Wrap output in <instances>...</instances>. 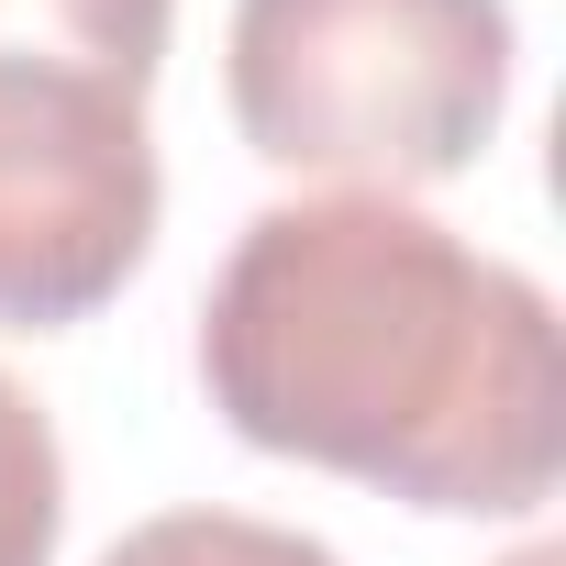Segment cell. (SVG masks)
I'll return each mask as SVG.
<instances>
[{"label":"cell","mask_w":566,"mask_h":566,"mask_svg":"<svg viewBox=\"0 0 566 566\" xmlns=\"http://www.w3.org/2000/svg\"><path fill=\"white\" fill-rule=\"evenodd\" d=\"M211 411L411 511H533L566 455L555 301L455 222L323 189L266 200L200 301Z\"/></svg>","instance_id":"1"},{"label":"cell","mask_w":566,"mask_h":566,"mask_svg":"<svg viewBox=\"0 0 566 566\" xmlns=\"http://www.w3.org/2000/svg\"><path fill=\"white\" fill-rule=\"evenodd\" d=\"M222 90L266 167L411 200L500 134L511 0H233Z\"/></svg>","instance_id":"2"},{"label":"cell","mask_w":566,"mask_h":566,"mask_svg":"<svg viewBox=\"0 0 566 566\" xmlns=\"http://www.w3.org/2000/svg\"><path fill=\"white\" fill-rule=\"evenodd\" d=\"M156 244L145 90L0 56V334L90 323Z\"/></svg>","instance_id":"3"},{"label":"cell","mask_w":566,"mask_h":566,"mask_svg":"<svg viewBox=\"0 0 566 566\" xmlns=\"http://www.w3.org/2000/svg\"><path fill=\"white\" fill-rule=\"evenodd\" d=\"M178 0H0V56L90 67L112 90H156Z\"/></svg>","instance_id":"4"},{"label":"cell","mask_w":566,"mask_h":566,"mask_svg":"<svg viewBox=\"0 0 566 566\" xmlns=\"http://www.w3.org/2000/svg\"><path fill=\"white\" fill-rule=\"evenodd\" d=\"M56 533H67L56 422H45V400L12 367H0V566H56Z\"/></svg>","instance_id":"5"},{"label":"cell","mask_w":566,"mask_h":566,"mask_svg":"<svg viewBox=\"0 0 566 566\" xmlns=\"http://www.w3.org/2000/svg\"><path fill=\"white\" fill-rule=\"evenodd\" d=\"M101 566H345L323 533H290V522H255V511H156L134 522Z\"/></svg>","instance_id":"6"},{"label":"cell","mask_w":566,"mask_h":566,"mask_svg":"<svg viewBox=\"0 0 566 566\" xmlns=\"http://www.w3.org/2000/svg\"><path fill=\"white\" fill-rule=\"evenodd\" d=\"M500 566H566V555H555V544H522V555H500Z\"/></svg>","instance_id":"7"}]
</instances>
